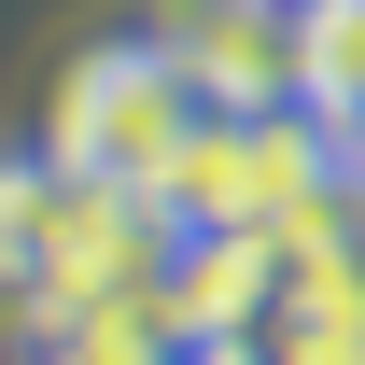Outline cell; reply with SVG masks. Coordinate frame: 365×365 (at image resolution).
<instances>
[{"label":"cell","mask_w":365,"mask_h":365,"mask_svg":"<svg viewBox=\"0 0 365 365\" xmlns=\"http://www.w3.org/2000/svg\"><path fill=\"white\" fill-rule=\"evenodd\" d=\"M211 113H225V98L197 85V56H182L169 29H113V43H85L71 71H56V127H43V155H56V169H85V182L155 197Z\"/></svg>","instance_id":"obj_1"},{"label":"cell","mask_w":365,"mask_h":365,"mask_svg":"<svg viewBox=\"0 0 365 365\" xmlns=\"http://www.w3.org/2000/svg\"><path fill=\"white\" fill-rule=\"evenodd\" d=\"M56 239H71V169L29 140V155H0V309H43Z\"/></svg>","instance_id":"obj_2"},{"label":"cell","mask_w":365,"mask_h":365,"mask_svg":"<svg viewBox=\"0 0 365 365\" xmlns=\"http://www.w3.org/2000/svg\"><path fill=\"white\" fill-rule=\"evenodd\" d=\"M295 98L365 140V0H295Z\"/></svg>","instance_id":"obj_3"},{"label":"cell","mask_w":365,"mask_h":365,"mask_svg":"<svg viewBox=\"0 0 365 365\" xmlns=\"http://www.w3.org/2000/svg\"><path fill=\"white\" fill-rule=\"evenodd\" d=\"M337 365H365V337H351V351H337Z\"/></svg>","instance_id":"obj_4"}]
</instances>
